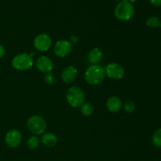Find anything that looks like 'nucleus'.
I'll return each instance as SVG.
<instances>
[{
	"mask_svg": "<svg viewBox=\"0 0 161 161\" xmlns=\"http://www.w3.org/2000/svg\"><path fill=\"white\" fill-rule=\"evenodd\" d=\"M33 43L36 50L41 52H45L47 51L51 47L52 40L48 35L42 33L36 36Z\"/></svg>",
	"mask_w": 161,
	"mask_h": 161,
	"instance_id": "obj_7",
	"label": "nucleus"
},
{
	"mask_svg": "<svg viewBox=\"0 0 161 161\" xmlns=\"http://www.w3.org/2000/svg\"><path fill=\"white\" fill-rule=\"evenodd\" d=\"M105 74L113 80H120L125 75V70L117 63H110L105 69Z\"/></svg>",
	"mask_w": 161,
	"mask_h": 161,
	"instance_id": "obj_6",
	"label": "nucleus"
},
{
	"mask_svg": "<svg viewBox=\"0 0 161 161\" xmlns=\"http://www.w3.org/2000/svg\"><path fill=\"white\" fill-rule=\"evenodd\" d=\"M146 25L151 28H158L160 25V20L157 16H150L146 19Z\"/></svg>",
	"mask_w": 161,
	"mask_h": 161,
	"instance_id": "obj_16",
	"label": "nucleus"
},
{
	"mask_svg": "<svg viewBox=\"0 0 161 161\" xmlns=\"http://www.w3.org/2000/svg\"><path fill=\"white\" fill-rule=\"evenodd\" d=\"M135 104L131 101H127L124 104V109L127 113H132L135 111Z\"/></svg>",
	"mask_w": 161,
	"mask_h": 161,
	"instance_id": "obj_20",
	"label": "nucleus"
},
{
	"mask_svg": "<svg viewBox=\"0 0 161 161\" xmlns=\"http://www.w3.org/2000/svg\"><path fill=\"white\" fill-rule=\"evenodd\" d=\"M115 17L121 21H127L131 19L135 14V7L131 3L122 0L116 5L114 10Z\"/></svg>",
	"mask_w": 161,
	"mask_h": 161,
	"instance_id": "obj_2",
	"label": "nucleus"
},
{
	"mask_svg": "<svg viewBox=\"0 0 161 161\" xmlns=\"http://www.w3.org/2000/svg\"><path fill=\"white\" fill-rule=\"evenodd\" d=\"M149 2L153 6H157V7L161 6V0H149Z\"/></svg>",
	"mask_w": 161,
	"mask_h": 161,
	"instance_id": "obj_21",
	"label": "nucleus"
},
{
	"mask_svg": "<svg viewBox=\"0 0 161 161\" xmlns=\"http://www.w3.org/2000/svg\"><path fill=\"white\" fill-rule=\"evenodd\" d=\"M66 99L72 107L80 108V106L84 103V93L79 86H71L66 93Z\"/></svg>",
	"mask_w": 161,
	"mask_h": 161,
	"instance_id": "obj_3",
	"label": "nucleus"
},
{
	"mask_svg": "<svg viewBox=\"0 0 161 161\" xmlns=\"http://www.w3.org/2000/svg\"><path fill=\"white\" fill-rule=\"evenodd\" d=\"M5 54V48L2 44H0V58H3Z\"/></svg>",
	"mask_w": 161,
	"mask_h": 161,
	"instance_id": "obj_22",
	"label": "nucleus"
},
{
	"mask_svg": "<svg viewBox=\"0 0 161 161\" xmlns=\"http://www.w3.org/2000/svg\"><path fill=\"white\" fill-rule=\"evenodd\" d=\"M44 81L49 86H52V85L55 84V83H56V77H55L54 74H53L52 72L46 73L45 76H44Z\"/></svg>",
	"mask_w": 161,
	"mask_h": 161,
	"instance_id": "obj_19",
	"label": "nucleus"
},
{
	"mask_svg": "<svg viewBox=\"0 0 161 161\" xmlns=\"http://www.w3.org/2000/svg\"><path fill=\"white\" fill-rule=\"evenodd\" d=\"M41 141H42V144L44 146H47V147L51 148L56 146V144L58 143V138H57L54 134L47 132V133L42 135Z\"/></svg>",
	"mask_w": 161,
	"mask_h": 161,
	"instance_id": "obj_14",
	"label": "nucleus"
},
{
	"mask_svg": "<svg viewBox=\"0 0 161 161\" xmlns=\"http://www.w3.org/2000/svg\"><path fill=\"white\" fill-rule=\"evenodd\" d=\"M72 50V44L69 41L61 39L58 41L53 47V53L59 58H64L70 53Z\"/></svg>",
	"mask_w": 161,
	"mask_h": 161,
	"instance_id": "obj_8",
	"label": "nucleus"
},
{
	"mask_svg": "<svg viewBox=\"0 0 161 161\" xmlns=\"http://www.w3.org/2000/svg\"><path fill=\"white\" fill-rule=\"evenodd\" d=\"M33 63H34V60H33L32 56L26 53L16 55L11 61L13 68L18 71L28 70L32 67Z\"/></svg>",
	"mask_w": 161,
	"mask_h": 161,
	"instance_id": "obj_4",
	"label": "nucleus"
},
{
	"mask_svg": "<svg viewBox=\"0 0 161 161\" xmlns=\"http://www.w3.org/2000/svg\"><path fill=\"white\" fill-rule=\"evenodd\" d=\"M78 71L74 66L70 65L66 67L61 73V79L66 83H71L76 79Z\"/></svg>",
	"mask_w": 161,
	"mask_h": 161,
	"instance_id": "obj_11",
	"label": "nucleus"
},
{
	"mask_svg": "<svg viewBox=\"0 0 161 161\" xmlns=\"http://www.w3.org/2000/svg\"><path fill=\"white\" fill-rule=\"evenodd\" d=\"M106 106L108 111H110L111 113H118L122 107V102L118 97L112 96L107 100Z\"/></svg>",
	"mask_w": 161,
	"mask_h": 161,
	"instance_id": "obj_12",
	"label": "nucleus"
},
{
	"mask_svg": "<svg viewBox=\"0 0 161 161\" xmlns=\"http://www.w3.org/2000/svg\"><path fill=\"white\" fill-rule=\"evenodd\" d=\"M160 27L161 28V21H160Z\"/></svg>",
	"mask_w": 161,
	"mask_h": 161,
	"instance_id": "obj_24",
	"label": "nucleus"
},
{
	"mask_svg": "<svg viewBox=\"0 0 161 161\" xmlns=\"http://www.w3.org/2000/svg\"><path fill=\"white\" fill-rule=\"evenodd\" d=\"M127 1L130 2V3H135V2L138 1V0H127Z\"/></svg>",
	"mask_w": 161,
	"mask_h": 161,
	"instance_id": "obj_23",
	"label": "nucleus"
},
{
	"mask_svg": "<svg viewBox=\"0 0 161 161\" xmlns=\"http://www.w3.org/2000/svg\"><path fill=\"white\" fill-rule=\"evenodd\" d=\"M36 68L41 72L48 73L53 70V63L52 60L48 57L41 56L36 61Z\"/></svg>",
	"mask_w": 161,
	"mask_h": 161,
	"instance_id": "obj_10",
	"label": "nucleus"
},
{
	"mask_svg": "<svg viewBox=\"0 0 161 161\" xmlns=\"http://www.w3.org/2000/svg\"><path fill=\"white\" fill-rule=\"evenodd\" d=\"M80 111L83 116H90L94 113V106L91 103H83L80 106Z\"/></svg>",
	"mask_w": 161,
	"mask_h": 161,
	"instance_id": "obj_15",
	"label": "nucleus"
},
{
	"mask_svg": "<svg viewBox=\"0 0 161 161\" xmlns=\"http://www.w3.org/2000/svg\"><path fill=\"white\" fill-rule=\"evenodd\" d=\"M102 56H103V53H102V50L97 47H95L90 50L87 59L91 64H97L102 60Z\"/></svg>",
	"mask_w": 161,
	"mask_h": 161,
	"instance_id": "obj_13",
	"label": "nucleus"
},
{
	"mask_svg": "<svg viewBox=\"0 0 161 161\" xmlns=\"http://www.w3.org/2000/svg\"><path fill=\"white\" fill-rule=\"evenodd\" d=\"M27 127L34 135H42L47 129V123L40 116H32L28 119Z\"/></svg>",
	"mask_w": 161,
	"mask_h": 161,
	"instance_id": "obj_5",
	"label": "nucleus"
},
{
	"mask_svg": "<svg viewBox=\"0 0 161 161\" xmlns=\"http://www.w3.org/2000/svg\"><path fill=\"white\" fill-rule=\"evenodd\" d=\"M27 146L30 149H37L39 146V139L36 135L31 136L27 141Z\"/></svg>",
	"mask_w": 161,
	"mask_h": 161,
	"instance_id": "obj_17",
	"label": "nucleus"
},
{
	"mask_svg": "<svg viewBox=\"0 0 161 161\" xmlns=\"http://www.w3.org/2000/svg\"><path fill=\"white\" fill-rule=\"evenodd\" d=\"M84 77L86 83L89 84H100L105 80V69L99 64H92L86 70Z\"/></svg>",
	"mask_w": 161,
	"mask_h": 161,
	"instance_id": "obj_1",
	"label": "nucleus"
},
{
	"mask_svg": "<svg viewBox=\"0 0 161 161\" xmlns=\"http://www.w3.org/2000/svg\"><path fill=\"white\" fill-rule=\"evenodd\" d=\"M22 140V135L18 130L13 129L6 133L5 137L6 144L10 148H17L20 146Z\"/></svg>",
	"mask_w": 161,
	"mask_h": 161,
	"instance_id": "obj_9",
	"label": "nucleus"
},
{
	"mask_svg": "<svg viewBox=\"0 0 161 161\" xmlns=\"http://www.w3.org/2000/svg\"><path fill=\"white\" fill-rule=\"evenodd\" d=\"M153 144L157 148H161V128H159L158 130L154 132L153 135Z\"/></svg>",
	"mask_w": 161,
	"mask_h": 161,
	"instance_id": "obj_18",
	"label": "nucleus"
},
{
	"mask_svg": "<svg viewBox=\"0 0 161 161\" xmlns=\"http://www.w3.org/2000/svg\"><path fill=\"white\" fill-rule=\"evenodd\" d=\"M121 1H122V0H121Z\"/></svg>",
	"mask_w": 161,
	"mask_h": 161,
	"instance_id": "obj_25",
	"label": "nucleus"
}]
</instances>
